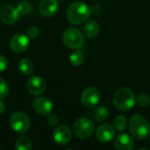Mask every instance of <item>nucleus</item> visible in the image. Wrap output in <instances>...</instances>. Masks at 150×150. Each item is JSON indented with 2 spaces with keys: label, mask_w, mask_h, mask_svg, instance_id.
Returning a JSON list of instances; mask_svg holds the SVG:
<instances>
[{
  "label": "nucleus",
  "mask_w": 150,
  "mask_h": 150,
  "mask_svg": "<svg viewBox=\"0 0 150 150\" xmlns=\"http://www.w3.org/2000/svg\"><path fill=\"white\" fill-rule=\"evenodd\" d=\"M91 15V8L83 2L72 3L66 12L67 19L73 25H80L85 22Z\"/></svg>",
  "instance_id": "nucleus-1"
},
{
  "label": "nucleus",
  "mask_w": 150,
  "mask_h": 150,
  "mask_svg": "<svg viewBox=\"0 0 150 150\" xmlns=\"http://www.w3.org/2000/svg\"><path fill=\"white\" fill-rule=\"evenodd\" d=\"M113 105L120 111H128L134 107L136 102L134 92L127 87H122L117 90L113 95Z\"/></svg>",
  "instance_id": "nucleus-2"
},
{
  "label": "nucleus",
  "mask_w": 150,
  "mask_h": 150,
  "mask_svg": "<svg viewBox=\"0 0 150 150\" xmlns=\"http://www.w3.org/2000/svg\"><path fill=\"white\" fill-rule=\"evenodd\" d=\"M131 134L137 140H144L150 135V126L148 120L141 116L134 115L129 121Z\"/></svg>",
  "instance_id": "nucleus-3"
},
{
  "label": "nucleus",
  "mask_w": 150,
  "mask_h": 150,
  "mask_svg": "<svg viewBox=\"0 0 150 150\" xmlns=\"http://www.w3.org/2000/svg\"><path fill=\"white\" fill-rule=\"evenodd\" d=\"M62 41L66 47L77 49L83 46L84 35L77 28H69L62 34Z\"/></svg>",
  "instance_id": "nucleus-4"
},
{
  "label": "nucleus",
  "mask_w": 150,
  "mask_h": 150,
  "mask_svg": "<svg viewBox=\"0 0 150 150\" xmlns=\"http://www.w3.org/2000/svg\"><path fill=\"white\" fill-rule=\"evenodd\" d=\"M10 126L13 131L19 134H23L29 130L31 120L25 112H15L10 117Z\"/></svg>",
  "instance_id": "nucleus-5"
},
{
  "label": "nucleus",
  "mask_w": 150,
  "mask_h": 150,
  "mask_svg": "<svg viewBox=\"0 0 150 150\" xmlns=\"http://www.w3.org/2000/svg\"><path fill=\"white\" fill-rule=\"evenodd\" d=\"M94 123L88 118H80L73 124V133L79 139H88L94 133Z\"/></svg>",
  "instance_id": "nucleus-6"
},
{
  "label": "nucleus",
  "mask_w": 150,
  "mask_h": 150,
  "mask_svg": "<svg viewBox=\"0 0 150 150\" xmlns=\"http://www.w3.org/2000/svg\"><path fill=\"white\" fill-rule=\"evenodd\" d=\"M81 100L85 107H94L100 100V92L96 87L90 86L83 91L81 97Z\"/></svg>",
  "instance_id": "nucleus-7"
},
{
  "label": "nucleus",
  "mask_w": 150,
  "mask_h": 150,
  "mask_svg": "<svg viewBox=\"0 0 150 150\" xmlns=\"http://www.w3.org/2000/svg\"><path fill=\"white\" fill-rule=\"evenodd\" d=\"M19 12L17 8L11 5H4L0 8V21L5 25H13L19 18Z\"/></svg>",
  "instance_id": "nucleus-8"
},
{
  "label": "nucleus",
  "mask_w": 150,
  "mask_h": 150,
  "mask_svg": "<svg viewBox=\"0 0 150 150\" xmlns=\"http://www.w3.org/2000/svg\"><path fill=\"white\" fill-rule=\"evenodd\" d=\"M26 87L30 94L33 96H39L46 91L47 83L43 77L39 76H33L27 80Z\"/></svg>",
  "instance_id": "nucleus-9"
},
{
  "label": "nucleus",
  "mask_w": 150,
  "mask_h": 150,
  "mask_svg": "<svg viewBox=\"0 0 150 150\" xmlns=\"http://www.w3.org/2000/svg\"><path fill=\"white\" fill-rule=\"evenodd\" d=\"M33 111L41 116H47L53 109L52 101L46 97H39L33 101Z\"/></svg>",
  "instance_id": "nucleus-10"
},
{
  "label": "nucleus",
  "mask_w": 150,
  "mask_h": 150,
  "mask_svg": "<svg viewBox=\"0 0 150 150\" xmlns=\"http://www.w3.org/2000/svg\"><path fill=\"white\" fill-rule=\"evenodd\" d=\"M29 47V37L23 34L18 33L11 37L10 40V47L16 54L24 53Z\"/></svg>",
  "instance_id": "nucleus-11"
},
{
  "label": "nucleus",
  "mask_w": 150,
  "mask_h": 150,
  "mask_svg": "<svg viewBox=\"0 0 150 150\" xmlns=\"http://www.w3.org/2000/svg\"><path fill=\"white\" fill-rule=\"evenodd\" d=\"M72 137V133L69 127L64 125L57 127L53 132V139L59 145L68 144Z\"/></svg>",
  "instance_id": "nucleus-12"
},
{
  "label": "nucleus",
  "mask_w": 150,
  "mask_h": 150,
  "mask_svg": "<svg viewBox=\"0 0 150 150\" xmlns=\"http://www.w3.org/2000/svg\"><path fill=\"white\" fill-rule=\"evenodd\" d=\"M39 12L44 17H52L59 10L58 0H41L38 6Z\"/></svg>",
  "instance_id": "nucleus-13"
},
{
  "label": "nucleus",
  "mask_w": 150,
  "mask_h": 150,
  "mask_svg": "<svg viewBox=\"0 0 150 150\" xmlns=\"http://www.w3.org/2000/svg\"><path fill=\"white\" fill-rule=\"evenodd\" d=\"M115 135L114 127L110 124H102L96 130V137L97 139L103 143H106L111 142Z\"/></svg>",
  "instance_id": "nucleus-14"
},
{
  "label": "nucleus",
  "mask_w": 150,
  "mask_h": 150,
  "mask_svg": "<svg viewBox=\"0 0 150 150\" xmlns=\"http://www.w3.org/2000/svg\"><path fill=\"white\" fill-rule=\"evenodd\" d=\"M114 147L118 150H132L134 148V143L128 134H120L115 138Z\"/></svg>",
  "instance_id": "nucleus-15"
},
{
  "label": "nucleus",
  "mask_w": 150,
  "mask_h": 150,
  "mask_svg": "<svg viewBox=\"0 0 150 150\" xmlns=\"http://www.w3.org/2000/svg\"><path fill=\"white\" fill-rule=\"evenodd\" d=\"M99 30H100V26L98 24V22L95 20L88 21L83 26V33L87 38L90 39L95 38L98 34Z\"/></svg>",
  "instance_id": "nucleus-16"
},
{
  "label": "nucleus",
  "mask_w": 150,
  "mask_h": 150,
  "mask_svg": "<svg viewBox=\"0 0 150 150\" xmlns=\"http://www.w3.org/2000/svg\"><path fill=\"white\" fill-rule=\"evenodd\" d=\"M109 116V110L107 107L104 106V105H100L98 106L97 108L94 109L93 113H92V117L94 119V120L98 121V122H102L105 121Z\"/></svg>",
  "instance_id": "nucleus-17"
},
{
  "label": "nucleus",
  "mask_w": 150,
  "mask_h": 150,
  "mask_svg": "<svg viewBox=\"0 0 150 150\" xmlns=\"http://www.w3.org/2000/svg\"><path fill=\"white\" fill-rule=\"evenodd\" d=\"M18 69L23 75H31L34 69V65L30 59L23 58L18 62Z\"/></svg>",
  "instance_id": "nucleus-18"
},
{
  "label": "nucleus",
  "mask_w": 150,
  "mask_h": 150,
  "mask_svg": "<svg viewBox=\"0 0 150 150\" xmlns=\"http://www.w3.org/2000/svg\"><path fill=\"white\" fill-rule=\"evenodd\" d=\"M32 142L27 136H20L18 138L15 143V149L17 150H30L32 149Z\"/></svg>",
  "instance_id": "nucleus-19"
},
{
  "label": "nucleus",
  "mask_w": 150,
  "mask_h": 150,
  "mask_svg": "<svg viewBox=\"0 0 150 150\" xmlns=\"http://www.w3.org/2000/svg\"><path fill=\"white\" fill-rule=\"evenodd\" d=\"M84 58H85L84 57V54L82 51H80V50H76V51L73 52L70 54L69 61H70L72 65H74V66H80L84 62Z\"/></svg>",
  "instance_id": "nucleus-20"
},
{
  "label": "nucleus",
  "mask_w": 150,
  "mask_h": 150,
  "mask_svg": "<svg viewBox=\"0 0 150 150\" xmlns=\"http://www.w3.org/2000/svg\"><path fill=\"white\" fill-rule=\"evenodd\" d=\"M113 125L118 131H124L127 127V120L125 116L119 115L114 119Z\"/></svg>",
  "instance_id": "nucleus-21"
},
{
  "label": "nucleus",
  "mask_w": 150,
  "mask_h": 150,
  "mask_svg": "<svg viewBox=\"0 0 150 150\" xmlns=\"http://www.w3.org/2000/svg\"><path fill=\"white\" fill-rule=\"evenodd\" d=\"M16 8L20 14H28L32 10V5L26 0H21L18 3Z\"/></svg>",
  "instance_id": "nucleus-22"
},
{
  "label": "nucleus",
  "mask_w": 150,
  "mask_h": 150,
  "mask_svg": "<svg viewBox=\"0 0 150 150\" xmlns=\"http://www.w3.org/2000/svg\"><path fill=\"white\" fill-rule=\"evenodd\" d=\"M9 94V86L7 83L3 79L0 78V98H4Z\"/></svg>",
  "instance_id": "nucleus-23"
},
{
  "label": "nucleus",
  "mask_w": 150,
  "mask_h": 150,
  "mask_svg": "<svg viewBox=\"0 0 150 150\" xmlns=\"http://www.w3.org/2000/svg\"><path fill=\"white\" fill-rule=\"evenodd\" d=\"M136 102H137L141 106H148L150 104V98L147 94L142 93V94H140V95L137 97Z\"/></svg>",
  "instance_id": "nucleus-24"
},
{
  "label": "nucleus",
  "mask_w": 150,
  "mask_h": 150,
  "mask_svg": "<svg viewBox=\"0 0 150 150\" xmlns=\"http://www.w3.org/2000/svg\"><path fill=\"white\" fill-rule=\"evenodd\" d=\"M27 36L29 37V39H32V40H35L39 37L40 35V30L38 27L36 26H31L28 28L27 32Z\"/></svg>",
  "instance_id": "nucleus-25"
},
{
  "label": "nucleus",
  "mask_w": 150,
  "mask_h": 150,
  "mask_svg": "<svg viewBox=\"0 0 150 150\" xmlns=\"http://www.w3.org/2000/svg\"><path fill=\"white\" fill-rule=\"evenodd\" d=\"M59 120H60V119H59V117L55 114V113H49L48 115H47V124L49 125V126H51V127H54V126H56L58 123H59Z\"/></svg>",
  "instance_id": "nucleus-26"
},
{
  "label": "nucleus",
  "mask_w": 150,
  "mask_h": 150,
  "mask_svg": "<svg viewBox=\"0 0 150 150\" xmlns=\"http://www.w3.org/2000/svg\"><path fill=\"white\" fill-rule=\"evenodd\" d=\"M7 66H8L7 59L4 55L0 54V73L4 72L7 69Z\"/></svg>",
  "instance_id": "nucleus-27"
},
{
  "label": "nucleus",
  "mask_w": 150,
  "mask_h": 150,
  "mask_svg": "<svg viewBox=\"0 0 150 150\" xmlns=\"http://www.w3.org/2000/svg\"><path fill=\"white\" fill-rule=\"evenodd\" d=\"M102 11V8L100 5L98 4H94L91 8V13H93L95 15H98L100 12Z\"/></svg>",
  "instance_id": "nucleus-28"
},
{
  "label": "nucleus",
  "mask_w": 150,
  "mask_h": 150,
  "mask_svg": "<svg viewBox=\"0 0 150 150\" xmlns=\"http://www.w3.org/2000/svg\"><path fill=\"white\" fill-rule=\"evenodd\" d=\"M5 107H6L5 103L3 101V99H2V98H0V115H1V114H3V113L4 112V111H5Z\"/></svg>",
  "instance_id": "nucleus-29"
},
{
  "label": "nucleus",
  "mask_w": 150,
  "mask_h": 150,
  "mask_svg": "<svg viewBox=\"0 0 150 150\" xmlns=\"http://www.w3.org/2000/svg\"><path fill=\"white\" fill-rule=\"evenodd\" d=\"M149 145H150V141H149Z\"/></svg>",
  "instance_id": "nucleus-30"
}]
</instances>
